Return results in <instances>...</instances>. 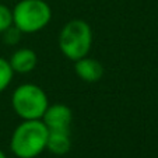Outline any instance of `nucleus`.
<instances>
[{"mask_svg": "<svg viewBox=\"0 0 158 158\" xmlns=\"http://www.w3.org/2000/svg\"><path fill=\"white\" fill-rule=\"evenodd\" d=\"M48 133L41 119L24 120L13 133L10 148L17 158H35L46 150Z\"/></svg>", "mask_w": 158, "mask_h": 158, "instance_id": "obj_1", "label": "nucleus"}, {"mask_svg": "<svg viewBox=\"0 0 158 158\" xmlns=\"http://www.w3.org/2000/svg\"><path fill=\"white\" fill-rule=\"evenodd\" d=\"M93 45V31L84 20H72L62 28L59 35V48L67 59L76 60L85 57Z\"/></svg>", "mask_w": 158, "mask_h": 158, "instance_id": "obj_2", "label": "nucleus"}, {"mask_svg": "<svg viewBox=\"0 0 158 158\" xmlns=\"http://www.w3.org/2000/svg\"><path fill=\"white\" fill-rule=\"evenodd\" d=\"M52 10L45 0H21L13 10V24L21 32H38L49 24Z\"/></svg>", "mask_w": 158, "mask_h": 158, "instance_id": "obj_3", "label": "nucleus"}, {"mask_svg": "<svg viewBox=\"0 0 158 158\" xmlns=\"http://www.w3.org/2000/svg\"><path fill=\"white\" fill-rule=\"evenodd\" d=\"M11 104L15 114L24 120L42 119L49 106L45 91L35 84H21L17 87L13 93Z\"/></svg>", "mask_w": 158, "mask_h": 158, "instance_id": "obj_4", "label": "nucleus"}, {"mask_svg": "<svg viewBox=\"0 0 158 158\" xmlns=\"http://www.w3.org/2000/svg\"><path fill=\"white\" fill-rule=\"evenodd\" d=\"M72 120V109L64 104L49 105L42 116V122L48 130H70Z\"/></svg>", "mask_w": 158, "mask_h": 158, "instance_id": "obj_5", "label": "nucleus"}, {"mask_svg": "<svg viewBox=\"0 0 158 158\" xmlns=\"http://www.w3.org/2000/svg\"><path fill=\"white\" fill-rule=\"evenodd\" d=\"M76 74L85 83H97L104 76V67L97 59L93 57H81L76 60Z\"/></svg>", "mask_w": 158, "mask_h": 158, "instance_id": "obj_6", "label": "nucleus"}, {"mask_svg": "<svg viewBox=\"0 0 158 158\" xmlns=\"http://www.w3.org/2000/svg\"><path fill=\"white\" fill-rule=\"evenodd\" d=\"M36 60H38L36 59V53L32 49L21 48L11 55L9 63L14 73L25 74V73H30L35 69Z\"/></svg>", "mask_w": 158, "mask_h": 158, "instance_id": "obj_7", "label": "nucleus"}, {"mask_svg": "<svg viewBox=\"0 0 158 158\" xmlns=\"http://www.w3.org/2000/svg\"><path fill=\"white\" fill-rule=\"evenodd\" d=\"M70 147H72L70 130H49L46 150H49L55 155H63L69 152Z\"/></svg>", "mask_w": 158, "mask_h": 158, "instance_id": "obj_8", "label": "nucleus"}, {"mask_svg": "<svg viewBox=\"0 0 158 158\" xmlns=\"http://www.w3.org/2000/svg\"><path fill=\"white\" fill-rule=\"evenodd\" d=\"M13 74H14V72H13L9 60L0 57V93H3L9 87V84L11 83Z\"/></svg>", "mask_w": 158, "mask_h": 158, "instance_id": "obj_9", "label": "nucleus"}, {"mask_svg": "<svg viewBox=\"0 0 158 158\" xmlns=\"http://www.w3.org/2000/svg\"><path fill=\"white\" fill-rule=\"evenodd\" d=\"M13 25V11L0 3V32H4Z\"/></svg>", "mask_w": 158, "mask_h": 158, "instance_id": "obj_10", "label": "nucleus"}, {"mask_svg": "<svg viewBox=\"0 0 158 158\" xmlns=\"http://www.w3.org/2000/svg\"><path fill=\"white\" fill-rule=\"evenodd\" d=\"M6 35H4V41L7 42V44H15V42L20 39V34H21V31L18 30L17 27H10V28H7L6 31Z\"/></svg>", "mask_w": 158, "mask_h": 158, "instance_id": "obj_11", "label": "nucleus"}, {"mask_svg": "<svg viewBox=\"0 0 158 158\" xmlns=\"http://www.w3.org/2000/svg\"><path fill=\"white\" fill-rule=\"evenodd\" d=\"M0 158H7V157H6V154H4V152L2 151V150H0Z\"/></svg>", "mask_w": 158, "mask_h": 158, "instance_id": "obj_12", "label": "nucleus"}]
</instances>
